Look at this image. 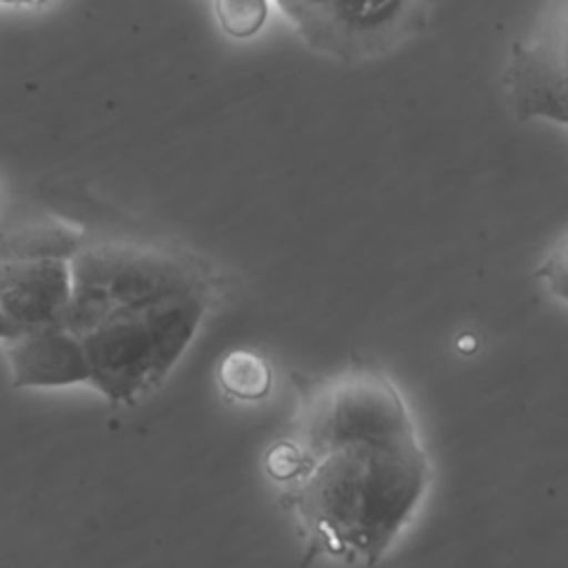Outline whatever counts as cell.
I'll return each mask as SVG.
<instances>
[{
	"instance_id": "obj_1",
	"label": "cell",
	"mask_w": 568,
	"mask_h": 568,
	"mask_svg": "<svg viewBox=\"0 0 568 568\" xmlns=\"http://www.w3.org/2000/svg\"><path fill=\"white\" fill-rule=\"evenodd\" d=\"M282 504L308 552L375 566L426 495L430 464L395 382L353 362L300 386Z\"/></svg>"
},
{
	"instance_id": "obj_2",
	"label": "cell",
	"mask_w": 568,
	"mask_h": 568,
	"mask_svg": "<svg viewBox=\"0 0 568 568\" xmlns=\"http://www.w3.org/2000/svg\"><path fill=\"white\" fill-rule=\"evenodd\" d=\"M215 288H191L142 304L113 306L82 333L89 382L113 404L155 390L193 342Z\"/></svg>"
},
{
	"instance_id": "obj_3",
	"label": "cell",
	"mask_w": 568,
	"mask_h": 568,
	"mask_svg": "<svg viewBox=\"0 0 568 568\" xmlns=\"http://www.w3.org/2000/svg\"><path fill=\"white\" fill-rule=\"evenodd\" d=\"M302 42L342 62L379 58L426 24L433 0H275Z\"/></svg>"
},
{
	"instance_id": "obj_4",
	"label": "cell",
	"mask_w": 568,
	"mask_h": 568,
	"mask_svg": "<svg viewBox=\"0 0 568 568\" xmlns=\"http://www.w3.org/2000/svg\"><path fill=\"white\" fill-rule=\"evenodd\" d=\"M504 89L517 118L566 122V0H550L537 33L513 44Z\"/></svg>"
},
{
	"instance_id": "obj_5",
	"label": "cell",
	"mask_w": 568,
	"mask_h": 568,
	"mask_svg": "<svg viewBox=\"0 0 568 568\" xmlns=\"http://www.w3.org/2000/svg\"><path fill=\"white\" fill-rule=\"evenodd\" d=\"M69 295V260L40 257L0 262V313L18 333L60 324Z\"/></svg>"
},
{
	"instance_id": "obj_6",
	"label": "cell",
	"mask_w": 568,
	"mask_h": 568,
	"mask_svg": "<svg viewBox=\"0 0 568 568\" xmlns=\"http://www.w3.org/2000/svg\"><path fill=\"white\" fill-rule=\"evenodd\" d=\"M7 342L11 384L16 388H44L89 382L80 339L60 324L20 331Z\"/></svg>"
},
{
	"instance_id": "obj_7",
	"label": "cell",
	"mask_w": 568,
	"mask_h": 568,
	"mask_svg": "<svg viewBox=\"0 0 568 568\" xmlns=\"http://www.w3.org/2000/svg\"><path fill=\"white\" fill-rule=\"evenodd\" d=\"M82 246L80 233L60 224H33L0 233V262L7 260H69Z\"/></svg>"
},
{
	"instance_id": "obj_8",
	"label": "cell",
	"mask_w": 568,
	"mask_h": 568,
	"mask_svg": "<svg viewBox=\"0 0 568 568\" xmlns=\"http://www.w3.org/2000/svg\"><path fill=\"white\" fill-rule=\"evenodd\" d=\"M217 382L233 399L253 402L268 395L273 373L262 355L246 348H235L222 357L217 366Z\"/></svg>"
},
{
	"instance_id": "obj_9",
	"label": "cell",
	"mask_w": 568,
	"mask_h": 568,
	"mask_svg": "<svg viewBox=\"0 0 568 568\" xmlns=\"http://www.w3.org/2000/svg\"><path fill=\"white\" fill-rule=\"evenodd\" d=\"M220 29L235 40L253 38L268 18V0H213Z\"/></svg>"
},
{
	"instance_id": "obj_10",
	"label": "cell",
	"mask_w": 568,
	"mask_h": 568,
	"mask_svg": "<svg viewBox=\"0 0 568 568\" xmlns=\"http://www.w3.org/2000/svg\"><path fill=\"white\" fill-rule=\"evenodd\" d=\"M537 277L546 282L548 291L566 297V237L557 242V246L550 251V255L544 260V264L537 268Z\"/></svg>"
},
{
	"instance_id": "obj_11",
	"label": "cell",
	"mask_w": 568,
	"mask_h": 568,
	"mask_svg": "<svg viewBox=\"0 0 568 568\" xmlns=\"http://www.w3.org/2000/svg\"><path fill=\"white\" fill-rule=\"evenodd\" d=\"M16 333V326L0 313V339H11Z\"/></svg>"
},
{
	"instance_id": "obj_12",
	"label": "cell",
	"mask_w": 568,
	"mask_h": 568,
	"mask_svg": "<svg viewBox=\"0 0 568 568\" xmlns=\"http://www.w3.org/2000/svg\"><path fill=\"white\" fill-rule=\"evenodd\" d=\"M0 2H4V4H20V7H38V4H42L47 0H0Z\"/></svg>"
}]
</instances>
